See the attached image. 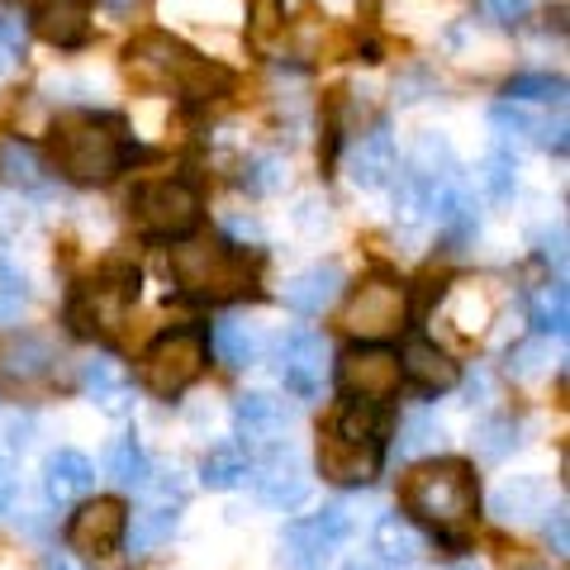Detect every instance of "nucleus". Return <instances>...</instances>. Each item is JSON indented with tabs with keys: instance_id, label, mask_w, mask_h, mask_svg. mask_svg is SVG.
Wrapping results in <instances>:
<instances>
[{
	"instance_id": "obj_1",
	"label": "nucleus",
	"mask_w": 570,
	"mask_h": 570,
	"mask_svg": "<svg viewBox=\"0 0 570 570\" xmlns=\"http://www.w3.org/2000/svg\"><path fill=\"white\" fill-rule=\"evenodd\" d=\"M52 167L81 186L110 181L115 171H124L129 163V142H124V124L96 110H77L62 115L52 124Z\"/></svg>"
},
{
	"instance_id": "obj_2",
	"label": "nucleus",
	"mask_w": 570,
	"mask_h": 570,
	"mask_svg": "<svg viewBox=\"0 0 570 570\" xmlns=\"http://www.w3.org/2000/svg\"><path fill=\"white\" fill-rule=\"evenodd\" d=\"M475 504H480L475 471L466 466V461H456V456L423 461V466L404 480V509L419 513L423 523H433L442 538L456 532L461 523H471Z\"/></svg>"
},
{
	"instance_id": "obj_3",
	"label": "nucleus",
	"mask_w": 570,
	"mask_h": 570,
	"mask_svg": "<svg viewBox=\"0 0 570 570\" xmlns=\"http://www.w3.org/2000/svg\"><path fill=\"white\" fill-rule=\"evenodd\" d=\"M129 67L157 86H176L186 100H219L234 86L228 67L200 58L195 48H186L181 39H167V33H148V39L129 43Z\"/></svg>"
},
{
	"instance_id": "obj_4",
	"label": "nucleus",
	"mask_w": 570,
	"mask_h": 570,
	"mask_svg": "<svg viewBox=\"0 0 570 570\" xmlns=\"http://www.w3.org/2000/svg\"><path fill=\"white\" fill-rule=\"evenodd\" d=\"M171 276L186 295L228 305L253 291V262L234 243H181L171 247Z\"/></svg>"
},
{
	"instance_id": "obj_5",
	"label": "nucleus",
	"mask_w": 570,
	"mask_h": 570,
	"mask_svg": "<svg viewBox=\"0 0 570 570\" xmlns=\"http://www.w3.org/2000/svg\"><path fill=\"white\" fill-rule=\"evenodd\" d=\"M129 219L142 238H163V243H186L200 228V195L186 181H153L138 186L129 200Z\"/></svg>"
},
{
	"instance_id": "obj_6",
	"label": "nucleus",
	"mask_w": 570,
	"mask_h": 570,
	"mask_svg": "<svg viewBox=\"0 0 570 570\" xmlns=\"http://www.w3.org/2000/svg\"><path fill=\"white\" fill-rule=\"evenodd\" d=\"M205 356H209V347H205L200 328H171V333L157 337L148 352H142L138 381L148 385L157 400H176L205 371Z\"/></svg>"
},
{
	"instance_id": "obj_7",
	"label": "nucleus",
	"mask_w": 570,
	"mask_h": 570,
	"mask_svg": "<svg viewBox=\"0 0 570 570\" xmlns=\"http://www.w3.org/2000/svg\"><path fill=\"white\" fill-rule=\"evenodd\" d=\"M134 305H138V272H110L71 295L67 324L81 337H115Z\"/></svg>"
},
{
	"instance_id": "obj_8",
	"label": "nucleus",
	"mask_w": 570,
	"mask_h": 570,
	"mask_svg": "<svg viewBox=\"0 0 570 570\" xmlns=\"http://www.w3.org/2000/svg\"><path fill=\"white\" fill-rule=\"evenodd\" d=\"M343 324L352 337H362V343H385V337H395L400 328H409V291L400 281H385V276H371L356 285L352 305L343 314Z\"/></svg>"
},
{
	"instance_id": "obj_9",
	"label": "nucleus",
	"mask_w": 570,
	"mask_h": 570,
	"mask_svg": "<svg viewBox=\"0 0 570 570\" xmlns=\"http://www.w3.org/2000/svg\"><path fill=\"white\" fill-rule=\"evenodd\" d=\"M400 356L376 343H356L337 356V390L356 404H385L400 390Z\"/></svg>"
},
{
	"instance_id": "obj_10",
	"label": "nucleus",
	"mask_w": 570,
	"mask_h": 570,
	"mask_svg": "<svg viewBox=\"0 0 570 570\" xmlns=\"http://www.w3.org/2000/svg\"><path fill=\"white\" fill-rule=\"evenodd\" d=\"M124 532H129V509H124V499L96 494V499H86V504L71 513L67 547L81 551V557H91V561H105V557H115L119 551Z\"/></svg>"
},
{
	"instance_id": "obj_11",
	"label": "nucleus",
	"mask_w": 570,
	"mask_h": 570,
	"mask_svg": "<svg viewBox=\"0 0 570 570\" xmlns=\"http://www.w3.org/2000/svg\"><path fill=\"white\" fill-rule=\"evenodd\" d=\"M385 461V442H366V438H347L328 423L318 433V475L333 485H371L381 475Z\"/></svg>"
},
{
	"instance_id": "obj_12",
	"label": "nucleus",
	"mask_w": 570,
	"mask_h": 570,
	"mask_svg": "<svg viewBox=\"0 0 570 570\" xmlns=\"http://www.w3.org/2000/svg\"><path fill=\"white\" fill-rule=\"evenodd\" d=\"M352 538V519L343 504H328L324 513H309V519H295L281 532V561L291 566H318L324 557H333L337 547Z\"/></svg>"
},
{
	"instance_id": "obj_13",
	"label": "nucleus",
	"mask_w": 570,
	"mask_h": 570,
	"mask_svg": "<svg viewBox=\"0 0 570 570\" xmlns=\"http://www.w3.org/2000/svg\"><path fill=\"white\" fill-rule=\"evenodd\" d=\"M276 371H281V385L291 390L295 400H318L324 395V371H328V347L314 328H295L281 337V352H276Z\"/></svg>"
},
{
	"instance_id": "obj_14",
	"label": "nucleus",
	"mask_w": 570,
	"mask_h": 570,
	"mask_svg": "<svg viewBox=\"0 0 570 570\" xmlns=\"http://www.w3.org/2000/svg\"><path fill=\"white\" fill-rule=\"evenodd\" d=\"M234 433L243 448H285L295 433V414L285 409L281 400L262 395V390H253V395H238L234 404Z\"/></svg>"
},
{
	"instance_id": "obj_15",
	"label": "nucleus",
	"mask_w": 570,
	"mask_h": 570,
	"mask_svg": "<svg viewBox=\"0 0 570 570\" xmlns=\"http://www.w3.org/2000/svg\"><path fill=\"white\" fill-rule=\"evenodd\" d=\"M253 490H257L262 504L295 509V504H305L314 485H309V471H305V461H299V452L285 442V448L266 452V461L253 471Z\"/></svg>"
},
{
	"instance_id": "obj_16",
	"label": "nucleus",
	"mask_w": 570,
	"mask_h": 570,
	"mask_svg": "<svg viewBox=\"0 0 570 570\" xmlns=\"http://www.w3.org/2000/svg\"><path fill=\"white\" fill-rule=\"evenodd\" d=\"M395 167H400L395 134H390L385 119H376V124H371V134H362V138L352 142L347 176H352V186H362V190H381L390 176H395Z\"/></svg>"
},
{
	"instance_id": "obj_17",
	"label": "nucleus",
	"mask_w": 570,
	"mask_h": 570,
	"mask_svg": "<svg viewBox=\"0 0 570 570\" xmlns=\"http://www.w3.org/2000/svg\"><path fill=\"white\" fill-rule=\"evenodd\" d=\"M347 285V272L337 262H314L309 272H299L295 281H285V309L295 314H324Z\"/></svg>"
},
{
	"instance_id": "obj_18",
	"label": "nucleus",
	"mask_w": 570,
	"mask_h": 570,
	"mask_svg": "<svg viewBox=\"0 0 570 570\" xmlns=\"http://www.w3.org/2000/svg\"><path fill=\"white\" fill-rule=\"evenodd\" d=\"M547 499H551V485L542 475H513V480H504V485L494 490L490 513L499 523L523 528V523L538 519V513H547Z\"/></svg>"
},
{
	"instance_id": "obj_19",
	"label": "nucleus",
	"mask_w": 570,
	"mask_h": 570,
	"mask_svg": "<svg viewBox=\"0 0 570 570\" xmlns=\"http://www.w3.org/2000/svg\"><path fill=\"white\" fill-rule=\"evenodd\" d=\"M33 29L52 48H81L91 39V6L86 0H43L39 14H33Z\"/></svg>"
},
{
	"instance_id": "obj_20",
	"label": "nucleus",
	"mask_w": 570,
	"mask_h": 570,
	"mask_svg": "<svg viewBox=\"0 0 570 570\" xmlns=\"http://www.w3.org/2000/svg\"><path fill=\"white\" fill-rule=\"evenodd\" d=\"M96 490V466H91V456H81V452H52L43 461V494H48V504H67V499H81V494H91Z\"/></svg>"
},
{
	"instance_id": "obj_21",
	"label": "nucleus",
	"mask_w": 570,
	"mask_h": 570,
	"mask_svg": "<svg viewBox=\"0 0 570 570\" xmlns=\"http://www.w3.org/2000/svg\"><path fill=\"white\" fill-rule=\"evenodd\" d=\"M490 124H494V134H499V138H513V142H538V148H547V153H566V124H557V129H551L547 119L528 115L523 105L499 100L494 110H490Z\"/></svg>"
},
{
	"instance_id": "obj_22",
	"label": "nucleus",
	"mask_w": 570,
	"mask_h": 570,
	"mask_svg": "<svg viewBox=\"0 0 570 570\" xmlns=\"http://www.w3.org/2000/svg\"><path fill=\"white\" fill-rule=\"evenodd\" d=\"M400 376H409V381L423 385V390H452L461 381V371H456V362L438 343L414 337V343L404 347V356H400Z\"/></svg>"
},
{
	"instance_id": "obj_23",
	"label": "nucleus",
	"mask_w": 570,
	"mask_h": 570,
	"mask_svg": "<svg viewBox=\"0 0 570 570\" xmlns=\"http://www.w3.org/2000/svg\"><path fill=\"white\" fill-rule=\"evenodd\" d=\"M52 366H58V352H52L48 337L20 333V337H10V343L0 347V371H6L10 381H20V385H33V381L52 376Z\"/></svg>"
},
{
	"instance_id": "obj_24",
	"label": "nucleus",
	"mask_w": 570,
	"mask_h": 570,
	"mask_svg": "<svg viewBox=\"0 0 570 570\" xmlns=\"http://www.w3.org/2000/svg\"><path fill=\"white\" fill-rule=\"evenodd\" d=\"M0 181L24 190V195H43L48 190V163L43 153L24 138H0Z\"/></svg>"
},
{
	"instance_id": "obj_25",
	"label": "nucleus",
	"mask_w": 570,
	"mask_h": 570,
	"mask_svg": "<svg viewBox=\"0 0 570 570\" xmlns=\"http://www.w3.org/2000/svg\"><path fill=\"white\" fill-rule=\"evenodd\" d=\"M81 385L86 395H91L100 409H110V414H129V376H124V366L110 362V356H91L81 371Z\"/></svg>"
},
{
	"instance_id": "obj_26",
	"label": "nucleus",
	"mask_w": 570,
	"mask_h": 570,
	"mask_svg": "<svg viewBox=\"0 0 570 570\" xmlns=\"http://www.w3.org/2000/svg\"><path fill=\"white\" fill-rule=\"evenodd\" d=\"M371 547H376V561L381 566H414L423 557V538L414 528H409L400 513H385V519L376 523V532H371Z\"/></svg>"
},
{
	"instance_id": "obj_27",
	"label": "nucleus",
	"mask_w": 570,
	"mask_h": 570,
	"mask_svg": "<svg viewBox=\"0 0 570 570\" xmlns=\"http://www.w3.org/2000/svg\"><path fill=\"white\" fill-rule=\"evenodd\" d=\"M214 352H219L224 366L243 371V366H253L262 356V337H257V328L247 324V318H219V324H214Z\"/></svg>"
},
{
	"instance_id": "obj_28",
	"label": "nucleus",
	"mask_w": 570,
	"mask_h": 570,
	"mask_svg": "<svg viewBox=\"0 0 570 570\" xmlns=\"http://www.w3.org/2000/svg\"><path fill=\"white\" fill-rule=\"evenodd\" d=\"M105 471H110L124 490H148L153 485V461L138 448V438H115L105 452Z\"/></svg>"
},
{
	"instance_id": "obj_29",
	"label": "nucleus",
	"mask_w": 570,
	"mask_h": 570,
	"mask_svg": "<svg viewBox=\"0 0 570 570\" xmlns=\"http://www.w3.org/2000/svg\"><path fill=\"white\" fill-rule=\"evenodd\" d=\"M528 324L532 333L542 337H566V324H570V309H566V285H542V291L528 295Z\"/></svg>"
},
{
	"instance_id": "obj_30",
	"label": "nucleus",
	"mask_w": 570,
	"mask_h": 570,
	"mask_svg": "<svg viewBox=\"0 0 570 570\" xmlns=\"http://www.w3.org/2000/svg\"><path fill=\"white\" fill-rule=\"evenodd\" d=\"M176 523H181V513L176 509H142V513H134V532H124V538H129V557H148V551L171 542Z\"/></svg>"
},
{
	"instance_id": "obj_31",
	"label": "nucleus",
	"mask_w": 570,
	"mask_h": 570,
	"mask_svg": "<svg viewBox=\"0 0 570 570\" xmlns=\"http://www.w3.org/2000/svg\"><path fill=\"white\" fill-rule=\"evenodd\" d=\"M504 100L509 105H561L566 100V81L551 71H523V77L504 81Z\"/></svg>"
},
{
	"instance_id": "obj_32",
	"label": "nucleus",
	"mask_w": 570,
	"mask_h": 570,
	"mask_svg": "<svg viewBox=\"0 0 570 570\" xmlns=\"http://www.w3.org/2000/svg\"><path fill=\"white\" fill-rule=\"evenodd\" d=\"M247 475H253V466H247V456L238 448H214L200 461V485L205 490H238Z\"/></svg>"
},
{
	"instance_id": "obj_33",
	"label": "nucleus",
	"mask_w": 570,
	"mask_h": 570,
	"mask_svg": "<svg viewBox=\"0 0 570 570\" xmlns=\"http://www.w3.org/2000/svg\"><path fill=\"white\" fill-rule=\"evenodd\" d=\"M480 186H485V195L494 205L513 200V190H519V163H513L509 148H494L485 163H480Z\"/></svg>"
},
{
	"instance_id": "obj_34",
	"label": "nucleus",
	"mask_w": 570,
	"mask_h": 570,
	"mask_svg": "<svg viewBox=\"0 0 570 570\" xmlns=\"http://www.w3.org/2000/svg\"><path fill=\"white\" fill-rule=\"evenodd\" d=\"M281 29H285V0H247V39L257 48H272Z\"/></svg>"
},
{
	"instance_id": "obj_35",
	"label": "nucleus",
	"mask_w": 570,
	"mask_h": 570,
	"mask_svg": "<svg viewBox=\"0 0 570 570\" xmlns=\"http://www.w3.org/2000/svg\"><path fill=\"white\" fill-rule=\"evenodd\" d=\"M238 186H243L247 195H276V190L285 186V163H281L276 153H262V157H253V163L243 167Z\"/></svg>"
},
{
	"instance_id": "obj_36",
	"label": "nucleus",
	"mask_w": 570,
	"mask_h": 570,
	"mask_svg": "<svg viewBox=\"0 0 570 570\" xmlns=\"http://www.w3.org/2000/svg\"><path fill=\"white\" fill-rule=\"evenodd\" d=\"M513 433H519V423H513V414L485 419V423L475 428V448H480V456H485V461H499V456H504V452L513 448V442H519Z\"/></svg>"
},
{
	"instance_id": "obj_37",
	"label": "nucleus",
	"mask_w": 570,
	"mask_h": 570,
	"mask_svg": "<svg viewBox=\"0 0 570 570\" xmlns=\"http://www.w3.org/2000/svg\"><path fill=\"white\" fill-rule=\"evenodd\" d=\"M442 442V423L433 414H409L400 428V456H419Z\"/></svg>"
},
{
	"instance_id": "obj_38",
	"label": "nucleus",
	"mask_w": 570,
	"mask_h": 570,
	"mask_svg": "<svg viewBox=\"0 0 570 570\" xmlns=\"http://www.w3.org/2000/svg\"><path fill=\"white\" fill-rule=\"evenodd\" d=\"M24 299H29L24 276L14 272V266H0V324H14L24 309Z\"/></svg>"
},
{
	"instance_id": "obj_39",
	"label": "nucleus",
	"mask_w": 570,
	"mask_h": 570,
	"mask_svg": "<svg viewBox=\"0 0 570 570\" xmlns=\"http://www.w3.org/2000/svg\"><path fill=\"white\" fill-rule=\"evenodd\" d=\"M547 371V343L542 337H532V343H519L509 352V376H519V381H532V376H542Z\"/></svg>"
},
{
	"instance_id": "obj_40",
	"label": "nucleus",
	"mask_w": 570,
	"mask_h": 570,
	"mask_svg": "<svg viewBox=\"0 0 570 570\" xmlns=\"http://www.w3.org/2000/svg\"><path fill=\"white\" fill-rule=\"evenodd\" d=\"M24 43H29V20L20 10L0 6V52L14 62V58H24Z\"/></svg>"
},
{
	"instance_id": "obj_41",
	"label": "nucleus",
	"mask_w": 570,
	"mask_h": 570,
	"mask_svg": "<svg viewBox=\"0 0 570 570\" xmlns=\"http://www.w3.org/2000/svg\"><path fill=\"white\" fill-rule=\"evenodd\" d=\"M480 10H485L494 24H504V29H519V24H528V14H532V0H480Z\"/></svg>"
},
{
	"instance_id": "obj_42",
	"label": "nucleus",
	"mask_w": 570,
	"mask_h": 570,
	"mask_svg": "<svg viewBox=\"0 0 570 570\" xmlns=\"http://www.w3.org/2000/svg\"><path fill=\"white\" fill-rule=\"evenodd\" d=\"M538 257L557 262V281H566V234L561 228H542L538 234Z\"/></svg>"
},
{
	"instance_id": "obj_43",
	"label": "nucleus",
	"mask_w": 570,
	"mask_h": 570,
	"mask_svg": "<svg viewBox=\"0 0 570 570\" xmlns=\"http://www.w3.org/2000/svg\"><path fill=\"white\" fill-rule=\"evenodd\" d=\"M547 542L557 547V557H566V551H570V519H566V504L551 509V519H547Z\"/></svg>"
},
{
	"instance_id": "obj_44",
	"label": "nucleus",
	"mask_w": 570,
	"mask_h": 570,
	"mask_svg": "<svg viewBox=\"0 0 570 570\" xmlns=\"http://www.w3.org/2000/svg\"><path fill=\"white\" fill-rule=\"evenodd\" d=\"M224 228H228L234 238H243V243H262V228H257L253 219H243V214H228Z\"/></svg>"
},
{
	"instance_id": "obj_45",
	"label": "nucleus",
	"mask_w": 570,
	"mask_h": 570,
	"mask_svg": "<svg viewBox=\"0 0 570 570\" xmlns=\"http://www.w3.org/2000/svg\"><path fill=\"white\" fill-rule=\"evenodd\" d=\"M10 499H14V475H10L6 461H0V513L10 509Z\"/></svg>"
},
{
	"instance_id": "obj_46",
	"label": "nucleus",
	"mask_w": 570,
	"mask_h": 570,
	"mask_svg": "<svg viewBox=\"0 0 570 570\" xmlns=\"http://www.w3.org/2000/svg\"><path fill=\"white\" fill-rule=\"evenodd\" d=\"M29 428H33V419H14V423H10V448H24V442H29Z\"/></svg>"
},
{
	"instance_id": "obj_47",
	"label": "nucleus",
	"mask_w": 570,
	"mask_h": 570,
	"mask_svg": "<svg viewBox=\"0 0 570 570\" xmlns=\"http://www.w3.org/2000/svg\"><path fill=\"white\" fill-rule=\"evenodd\" d=\"M100 6H105V10H115V14H129L138 0H100Z\"/></svg>"
},
{
	"instance_id": "obj_48",
	"label": "nucleus",
	"mask_w": 570,
	"mask_h": 570,
	"mask_svg": "<svg viewBox=\"0 0 570 570\" xmlns=\"http://www.w3.org/2000/svg\"><path fill=\"white\" fill-rule=\"evenodd\" d=\"M43 570H71L67 557H43Z\"/></svg>"
},
{
	"instance_id": "obj_49",
	"label": "nucleus",
	"mask_w": 570,
	"mask_h": 570,
	"mask_svg": "<svg viewBox=\"0 0 570 570\" xmlns=\"http://www.w3.org/2000/svg\"><path fill=\"white\" fill-rule=\"evenodd\" d=\"M347 570H390V566H381V561H352Z\"/></svg>"
},
{
	"instance_id": "obj_50",
	"label": "nucleus",
	"mask_w": 570,
	"mask_h": 570,
	"mask_svg": "<svg viewBox=\"0 0 570 570\" xmlns=\"http://www.w3.org/2000/svg\"><path fill=\"white\" fill-rule=\"evenodd\" d=\"M452 570H480V566H475V561H456Z\"/></svg>"
},
{
	"instance_id": "obj_51",
	"label": "nucleus",
	"mask_w": 570,
	"mask_h": 570,
	"mask_svg": "<svg viewBox=\"0 0 570 570\" xmlns=\"http://www.w3.org/2000/svg\"><path fill=\"white\" fill-rule=\"evenodd\" d=\"M10 67V58H6V52H0V71H6Z\"/></svg>"
}]
</instances>
